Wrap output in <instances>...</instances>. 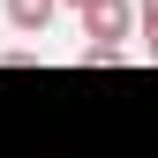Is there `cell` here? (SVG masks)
Masks as SVG:
<instances>
[{"instance_id": "obj_6", "label": "cell", "mask_w": 158, "mask_h": 158, "mask_svg": "<svg viewBox=\"0 0 158 158\" xmlns=\"http://www.w3.org/2000/svg\"><path fill=\"white\" fill-rule=\"evenodd\" d=\"M60 8H75V15H83V8H90V0H60Z\"/></svg>"}, {"instance_id": "obj_5", "label": "cell", "mask_w": 158, "mask_h": 158, "mask_svg": "<svg viewBox=\"0 0 158 158\" xmlns=\"http://www.w3.org/2000/svg\"><path fill=\"white\" fill-rule=\"evenodd\" d=\"M143 53H151V68H158V30H151V38H143Z\"/></svg>"}, {"instance_id": "obj_3", "label": "cell", "mask_w": 158, "mask_h": 158, "mask_svg": "<svg viewBox=\"0 0 158 158\" xmlns=\"http://www.w3.org/2000/svg\"><path fill=\"white\" fill-rule=\"evenodd\" d=\"M83 68H121V45H83Z\"/></svg>"}, {"instance_id": "obj_2", "label": "cell", "mask_w": 158, "mask_h": 158, "mask_svg": "<svg viewBox=\"0 0 158 158\" xmlns=\"http://www.w3.org/2000/svg\"><path fill=\"white\" fill-rule=\"evenodd\" d=\"M0 15H8L15 38H45V23L60 15V0H0Z\"/></svg>"}, {"instance_id": "obj_4", "label": "cell", "mask_w": 158, "mask_h": 158, "mask_svg": "<svg viewBox=\"0 0 158 158\" xmlns=\"http://www.w3.org/2000/svg\"><path fill=\"white\" fill-rule=\"evenodd\" d=\"M135 23H143V38L158 30V0H135Z\"/></svg>"}, {"instance_id": "obj_1", "label": "cell", "mask_w": 158, "mask_h": 158, "mask_svg": "<svg viewBox=\"0 0 158 158\" xmlns=\"http://www.w3.org/2000/svg\"><path fill=\"white\" fill-rule=\"evenodd\" d=\"M128 30H135V0H90L83 8V38L90 45H121Z\"/></svg>"}]
</instances>
